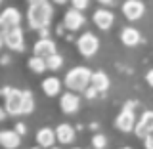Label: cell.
I'll use <instances>...</instances> for the list:
<instances>
[{
	"label": "cell",
	"mask_w": 153,
	"mask_h": 149,
	"mask_svg": "<svg viewBox=\"0 0 153 149\" xmlns=\"http://www.w3.org/2000/svg\"><path fill=\"white\" fill-rule=\"evenodd\" d=\"M52 19V6L48 0H31L29 2L27 21L31 29H46Z\"/></svg>",
	"instance_id": "cell-1"
},
{
	"label": "cell",
	"mask_w": 153,
	"mask_h": 149,
	"mask_svg": "<svg viewBox=\"0 0 153 149\" xmlns=\"http://www.w3.org/2000/svg\"><path fill=\"white\" fill-rule=\"evenodd\" d=\"M90 82H92V73L86 67H75L65 76V86L73 92H84Z\"/></svg>",
	"instance_id": "cell-2"
},
{
	"label": "cell",
	"mask_w": 153,
	"mask_h": 149,
	"mask_svg": "<svg viewBox=\"0 0 153 149\" xmlns=\"http://www.w3.org/2000/svg\"><path fill=\"white\" fill-rule=\"evenodd\" d=\"M2 44L8 46L13 52H23L25 50V40H23V31L19 29V25L10 27L6 31H2Z\"/></svg>",
	"instance_id": "cell-3"
},
{
	"label": "cell",
	"mask_w": 153,
	"mask_h": 149,
	"mask_svg": "<svg viewBox=\"0 0 153 149\" xmlns=\"http://www.w3.org/2000/svg\"><path fill=\"white\" fill-rule=\"evenodd\" d=\"M6 99V111L10 115H23V102H25V92L21 90H12L4 96Z\"/></svg>",
	"instance_id": "cell-4"
},
{
	"label": "cell",
	"mask_w": 153,
	"mask_h": 149,
	"mask_svg": "<svg viewBox=\"0 0 153 149\" xmlns=\"http://www.w3.org/2000/svg\"><path fill=\"white\" fill-rule=\"evenodd\" d=\"M76 48H79V52L84 57H92L100 48V40L92 33H84V35H80V38L76 40Z\"/></svg>",
	"instance_id": "cell-5"
},
{
	"label": "cell",
	"mask_w": 153,
	"mask_h": 149,
	"mask_svg": "<svg viewBox=\"0 0 153 149\" xmlns=\"http://www.w3.org/2000/svg\"><path fill=\"white\" fill-rule=\"evenodd\" d=\"M115 126L121 132H130L136 128V117H134V111H132V103H126V107L119 113L117 121H115Z\"/></svg>",
	"instance_id": "cell-6"
},
{
	"label": "cell",
	"mask_w": 153,
	"mask_h": 149,
	"mask_svg": "<svg viewBox=\"0 0 153 149\" xmlns=\"http://www.w3.org/2000/svg\"><path fill=\"white\" fill-rule=\"evenodd\" d=\"M143 4L140 0H126V2L123 4V13L124 17L128 19V21H136V19H140L143 16Z\"/></svg>",
	"instance_id": "cell-7"
},
{
	"label": "cell",
	"mask_w": 153,
	"mask_h": 149,
	"mask_svg": "<svg viewBox=\"0 0 153 149\" xmlns=\"http://www.w3.org/2000/svg\"><path fill=\"white\" fill-rule=\"evenodd\" d=\"M19 21H21V13L16 8H6L2 12V16H0V27H2V31L19 25Z\"/></svg>",
	"instance_id": "cell-8"
},
{
	"label": "cell",
	"mask_w": 153,
	"mask_h": 149,
	"mask_svg": "<svg viewBox=\"0 0 153 149\" xmlns=\"http://www.w3.org/2000/svg\"><path fill=\"white\" fill-rule=\"evenodd\" d=\"M63 23H65V29H69V31H76V29H80L84 25V16L80 13V10H69V12L65 13V19H63Z\"/></svg>",
	"instance_id": "cell-9"
},
{
	"label": "cell",
	"mask_w": 153,
	"mask_h": 149,
	"mask_svg": "<svg viewBox=\"0 0 153 149\" xmlns=\"http://www.w3.org/2000/svg\"><path fill=\"white\" fill-rule=\"evenodd\" d=\"M94 23L98 29H102V31H107V29H111V25L115 23V16L109 10H98V12L94 13Z\"/></svg>",
	"instance_id": "cell-10"
},
{
	"label": "cell",
	"mask_w": 153,
	"mask_h": 149,
	"mask_svg": "<svg viewBox=\"0 0 153 149\" xmlns=\"http://www.w3.org/2000/svg\"><path fill=\"white\" fill-rule=\"evenodd\" d=\"M61 111L67 113V115H71V113H75L76 109H79V105H80V99H79V96H76L75 92H67L61 96Z\"/></svg>",
	"instance_id": "cell-11"
},
{
	"label": "cell",
	"mask_w": 153,
	"mask_h": 149,
	"mask_svg": "<svg viewBox=\"0 0 153 149\" xmlns=\"http://www.w3.org/2000/svg\"><path fill=\"white\" fill-rule=\"evenodd\" d=\"M52 54H56V44L54 40H50V38L42 36L40 40L35 44V56H40V57H50Z\"/></svg>",
	"instance_id": "cell-12"
},
{
	"label": "cell",
	"mask_w": 153,
	"mask_h": 149,
	"mask_svg": "<svg viewBox=\"0 0 153 149\" xmlns=\"http://www.w3.org/2000/svg\"><path fill=\"white\" fill-rule=\"evenodd\" d=\"M151 128H153V111H146L140 117L138 124H136V136L138 138H146Z\"/></svg>",
	"instance_id": "cell-13"
},
{
	"label": "cell",
	"mask_w": 153,
	"mask_h": 149,
	"mask_svg": "<svg viewBox=\"0 0 153 149\" xmlns=\"http://www.w3.org/2000/svg\"><path fill=\"white\" fill-rule=\"evenodd\" d=\"M19 134L17 130H2L0 132V145L6 149H13L19 145Z\"/></svg>",
	"instance_id": "cell-14"
},
{
	"label": "cell",
	"mask_w": 153,
	"mask_h": 149,
	"mask_svg": "<svg viewBox=\"0 0 153 149\" xmlns=\"http://www.w3.org/2000/svg\"><path fill=\"white\" fill-rule=\"evenodd\" d=\"M56 140H57V134H56V130H52V128H40V130L36 132V142H38L40 147H52Z\"/></svg>",
	"instance_id": "cell-15"
},
{
	"label": "cell",
	"mask_w": 153,
	"mask_h": 149,
	"mask_svg": "<svg viewBox=\"0 0 153 149\" xmlns=\"http://www.w3.org/2000/svg\"><path fill=\"white\" fill-rule=\"evenodd\" d=\"M42 90H44V94L50 96V98L57 96V94H59V90H61L59 79H56V76H48V79H44V80H42Z\"/></svg>",
	"instance_id": "cell-16"
},
{
	"label": "cell",
	"mask_w": 153,
	"mask_h": 149,
	"mask_svg": "<svg viewBox=\"0 0 153 149\" xmlns=\"http://www.w3.org/2000/svg\"><path fill=\"white\" fill-rule=\"evenodd\" d=\"M121 40H123L124 46H136L140 42V33L134 27H124L123 33H121Z\"/></svg>",
	"instance_id": "cell-17"
},
{
	"label": "cell",
	"mask_w": 153,
	"mask_h": 149,
	"mask_svg": "<svg viewBox=\"0 0 153 149\" xmlns=\"http://www.w3.org/2000/svg\"><path fill=\"white\" fill-rule=\"evenodd\" d=\"M56 134H57V140L59 143H71L75 140V130L71 124H59L56 128Z\"/></svg>",
	"instance_id": "cell-18"
},
{
	"label": "cell",
	"mask_w": 153,
	"mask_h": 149,
	"mask_svg": "<svg viewBox=\"0 0 153 149\" xmlns=\"http://www.w3.org/2000/svg\"><path fill=\"white\" fill-rule=\"evenodd\" d=\"M90 84H92L98 92H105V90L109 88V79L103 71H96V73H92V82Z\"/></svg>",
	"instance_id": "cell-19"
},
{
	"label": "cell",
	"mask_w": 153,
	"mask_h": 149,
	"mask_svg": "<svg viewBox=\"0 0 153 149\" xmlns=\"http://www.w3.org/2000/svg\"><path fill=\"white\" fill-rule=\"evenodd\" d=\"M29 69L35 71V73H44V69H48L46 59L40 57V56H33L31 59H29Z\"/></svg>",
	"instance_id": "cell-20"
},
{
	"label": "cell",
	"mask_w": 153,
	"mask_h": 149,
	"mask_svg": "<svg viewBox=\"0 0 153 149\" xmlns=\"http://www.w3.org/2000/svg\"><path fill=\"white\" fill-rule=\"evenodd\" d=\"M46 65H48L50 71H57L61 65H63V57L59 54H52L50 57H46Z\"/></svg>",
	"instance_id": "cell-21"
},
{
	"label": "cell",
	"mask_w": 153,
	"mask_h": 149,
	"mask_svg": "<svg viewBox=\"0 0 153 149\" xmlns=\"http://www.w3.org/2000/svg\"><path fill=\"white\" fill-rule=\"evenodd\" d=\"M33 109H35V99H33V94H31V92H25V102H23V115L33 113Z\"/></svg>",
	"instance_id": "cell-22"
},
{
	"label": "cell",
	"mask_w": 153,
	"mask_h": 149,
	"mask_svg": "<svg viewBox=\"0 0 153 149\" xmlns=\"http://www.w3.org/2000/svg\"><path fill=\"white\" fill-rule=\"evenodd\" d=\"M92 143H94V147H105L107 145V140H105V136H102V134H96Z\"/></svg>",
	"instance_id": "cell-23"
},
{
	"label": "cell",
	"mask_w": 153,
	"mask_h": 149,
	"mask_svg": "<svg viewBox=\"0 0 153 149\" xmlns=\"http://www.w3.org/2000/svg\"><path fill=\"white\" fill-rule=\"evenodd\" d=\"M71 4H73V8L76 10H86L90 4V0H71Z\"/></svg>",
	"instance_id": "cell-24"
},
{
	"label": "cell",
	"mask_w": 153,
	"mask_h": 149,
	"mask_svg": "<svg viewBox=\"0 0 153 149\" xmlns=\"http://www.w3.org/2000/svg\"><path fill=\"white\" fill-rule=\"evenodd\" d=\"M143 140H146V147H147V149H153V128L147 132V136L143 138Z\"/></svg>",
	"instance_id": "cell-25"
},
{
	"label": "cell",
	"mask_w": 153,
	"mask_h": 149,
	"mask_svg": "<svg viewBox=\"0 0 153 149\" xmlns=\"http://www.w3.org/2000/svg\"><path fill=\"white\" fill-rule=\"evenodd\" d=\"M96 94H98V90H96L94 86H90V88H86V90H84V96H86V98H88V99L96 98Z\"/></svg>",
	"instance_id": "cell-26"
},
{
	"label": "cell",
	"mask_w": 153,
	"mask_h": 149,
	"mask_svg": "<svg viewBox=\"0 0 153 149\" xmlns=\"http://www.w3.org/2000/svg\"><path fill=\"white\" fill-rule=\"evenodd\" d=\"M146 80H147V84H149V86H153V69H151V71H147Z\"/></svg>",
	"instance_id": "cell-27"
},
{
	"label": "cell",
	"mask_w": 153,
	"mask_h": 149,
	"mask_svg": "<svg viewBox=\"0 0 153 149\" xmlns=\"http://www.w3.org/2000/svg\"><path fill=\"white\" fill-rule=\"evenodd\" d=\"M100 4H105V6H109V4H113V0H98Z\"/></svg>",
	"instance_id": "cell-28"
},
{
	"label": "cell",
	"mask_w": 153,
	"mask_h": 149,
	"mask_svg": "<svg viewBox=\"0 0 153 149\" xmlns=\"http://www.w3.org/2000/svg\"><path fill=\"white\" fill-rule=\"evenodd\" d=\"M17 132L23 134V132H25V126H23V124H19V126H17Z\"/></svg>",
	"instance_id": "cell-29"
},
{
	"label": "cell",
	"mask_w": 153,
	"mask_h": 149,
	"mask_svg": "<svg viewBox=\"0 0 153 149\" xmlns=\"http://www.w3.org/2000/svg\"><path fill=\"white\" fill-rule=\"evenodd\" d=\"M8 61H10V57H8V56H2V63H4V65H6V63H8Z\"/></svg>",
	"instance_id": "cell-30"
},
{
	"label": "cell",
	"mask_w": 153,
	"mask_h": 149,
	"mask_svg": "<svg viewBox=\"0 0 153 149\" xmlns=\"http://www.w3.org/2000/svg\"><path fill=\"white\" fill-rule=\"evenodd\" d=\"M54 2H56V4H65L67 0H54Z\"/></svg>",
	"instance_id": "cell-31"
}]
</instances>
